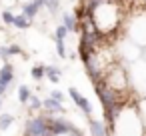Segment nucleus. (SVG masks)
<instances>
[{
	"instance_id": "1",
	"label": "nucleus",
	"mask_w": 146,
	"mask_h": 136,
	"mask_svg": "<svg viewBox=\"0 0 146 136\" xmlns=\"http://www.w3.org/2000/svg\"><path fill=\"white\" fill-rule=\"evenodd\" d=\"M48 128L52 132V136H64V134H72L74 126L64 120V118H48Z\"/></svg>"
},
{
	"instance_id": "3",
	"label": "nucleus",
	"mask_w": 146,
	"mask_h": 136,
	"mask_svg": "<svg viewBox=\"0 0 146 136\" xmlns=\"http://www.w3.org/2000/svg\"><path fill=\"white\" fill-rule=\"evenodd\" d=\"M12 82H14V68H12V64L6 62L2 68H0V96L6 92V88Z\"/></svg>"
},
{
	"instance_id": "20",
	"label": "nucleus",
	"mask_w": 146,
	"mask_h": 136,
	"mask_svg": "<svg viewBox=\"0 0 146 136\" xmlns=\"http://www.w3.org/2000/svg\"><path fill=\"white\" fill-rule=\"evenodd\" d=\"M0 106H2V96H0Z\"/></svg>"
},
{
	"instance_id": "5",
	"label": "nucleus",
	"mask_w": 146,
	"mask_h": 136,
	"mask_svg": "<svg viewBox=\"0 0 146 136\" xmlns=\"http://www.w3.org/2000/svg\"><path fill=\"white\" fill-rule=\"evenodd\" d=\"M88 128H90V134L92 136H108V128L100 120H90V126Z\"/></svg>"
},
{
	"instance_id": "6",
	"label": "nucleus",
	"mask_w": 146,
	"mask_h": 136,
	"mask_svg": "<svg viewBox=\"0 0 146 136\" xmlns=\"http://www.w3.org/2000/svg\"><path fill=\"white\" fill-rule=\"evenodd\" d=\"M42 106H44L48 112H54V114H56V112H60V114H62V112H66V110L62 108V102H56L54 98H46V100L42 102Z\"/></svg>"
},
{
	"instance_id": "8",
	"label": "nucleus",
	"mask_w": 146,
	"mask_h": 136,
	"mask_svg": "<svg viewBox=\"0 0 146 136\" xmlns=\"http://www.w3.org/2000/svg\"><path fill=\"white\" fill-rule=\"evenodd\" d=\"M46 76H48V80L52 82V84H56V82H60V76H62V70L58 68V66H46Z\"/></svg>"
},
{
	"instance_id": "2",
	"label": "nucleus",
	"mask_w": 146,
	"mask_h": 136,
	"mask_svg": "<svg viewBox=\"0 0 146 136\" xmlns=\"http://www.w3.org/2000/svg\"><path fill=\"white\" fill-rule=\"evenodd\" d=\"M68 94H70V98L74 100V104H76V106H78V108L84 112V116H90V114H92L90 100H88V98H84V96H82V94H80V92H78L74 86H70V88H68Z\"/></svg>"
},
{
	"instance_id": "14",
	"label": "nucleus",
	"mask_w": 146,
	"mask_h": 136,
	"mask_svg": "<svg viewBox=\"0 0 146 136\" xmlns=\"http://www.w3.org/2000/svg\"><path fill=\"white\" fill-rule=\"evenodd\" d=\"M66 34H68V28H66L64 24H58L56 30H54V40H64Z\"/></svg>"
},
{
	"instance_id": "10",
	"label": "nucleus",
	"mask_w": 146,
	"mask_h": 136,
	"mask_svg": "<svg viewBox=\"0 0 146 136\" xmlns=\"http://www.w3.org/2000/svg\"><path fill=\"white\" fill-rule=\"evenodd\" d=\"M14 122V116L12 114H0V130H8L10 128V124Z\"/></svg>"
},
{
	"instance_id": "18",
	"label": "nucleus",
	"mask_w": 146,
	"mask_h": 136,
	"mask_svg": "<svg viewBox=\"0 0 146 136\" xmlns=\"http://www.w3.org/2000/svg\"><path fill=\"white\" fill-rule=\"evenodd\" d=\"M50 98H54L56 102H64V94H62L60 90H52V92H50Z\"/></svg>"
},
{
	"instance_id": "17",
	"label": "nucleus",
	"mask_w": 146,
	"mask_h": 136,
	"mask_svg": "<svg viewBox=\"0 0 146 136\" xmlns=\"http://www.w3.org/2000/svg\"><path fill=\"white\" fill-rule=\"evenodd\" d=\"M18 54H22V48L20 46H16V44L8 46V56H18Z\"/></svg>"
},
{
	"instance_id": "12",
	"label": "nucleus",
	"mask_w": 146,
	"mask_h": 136,
	"mask_svg": "<svg viewBox=\"0 0 146 136\" xmlns=\"http://www.w3.org/2000/svg\"><path fill=\"white\" fill-rule=\"evenodd\" d=\"M30 74H32L34 80H42L44 74H46V66H44V64H36V66L30 70Z\"/></svg>"
},
{
	"instance_id": "19",
	"label": "nucleus",
	"mask_w": 146,
	"mask_h": 136,
	"mask_svg": "<svg viewBox=\"0 0 146 136\" xmlns=\"http://www.w3.org/2000/svg\"><path fill=\"white\" fill-rule=\"evenodd\" d=\"M28 102H30V108H34V110H36V108H40V106H42V100H40V98H38V96H32V98H30V100H28Z\"/></svg>"
},
{
	"instance_id": "4",
	"label": "nucleus",
	"mask_w": 146,
	"mask_h": 136,
	"mask_svg": "<svg viewBox=\"0 0 146 136\" xmlns=\"http://www.w3.org/2000/svg\"><path fill=\"white\" fill-rule=\"evenodd\" d=\"M38 10H40V6H38V4L34 2V0H32V2H24V4H22V14H24V16H26V18L30 20V22H32V20L36 18Z\"/></svg>"
},
{
	"instance_id": "7",
	"label": "nucleus",
	"mask_w": 146,
	"mask_h": 136,
	"mask_svg": "<svg viewBox=\"0 0 146 136\" xmlns=\"http://www.w3.org/2000/svg\"><path fill=\"white\" fill-rule=\"evenodd\" d=\"M62 24L68 28V32H74L76 28H78V20H76V16L74 14H62Z\"/></svg>"
},
{
	"instance_id": "16",
	"label": "nucleus",
	"mask_w": 146,
	"mask_h": 136,
	"mask_svg": "<svg viewBox=\"0 0 146 136\" xmlns=\"http://www.w3.org/2000/svg\"><path fill=\"white\" fill-rule=\"evenodd\" d=\"M56 54L60 58L66 56V44H64V40H56Z\"/></svg>"
},
{
	"instance_id": "11",
	"label": "nucleus",
	"mask_w": 146,
	"mask_h": 136,
	"mask_svg": "<svg viewBox=\"0 0 146 136\" xmlns=\"http://www.w3.org/2000/svg\"><path fill=\"white\" fill-rule=\"evenodd\" d=\"M14 26H16V28H20V30H26V28L30 26V20H28V18H26V16H24V14L20 12V14H16Z\"/></svg>"
},
{
	"instance_id": "15",
	"label": "nucleus",
	"mask_w": 146,
	"mask_h": 136,
	"mask_svg": "<svg viewBox=\"0 0 146 136\" xmlns=\"http://www.w3.org/2000/svg\"><path fill=\"white\" fill-rule=\"evenodd\" d=\"M44 8L48 12H56L60 8V0H44Z\"/></svg>"
},
{
	"instance_id": "9",
	"label": "nucleus",
	"mask_w": 146,
	"mask_h": 136,
	"mask_svg": "<svg viewBox=\"0 0 146 136\" xmlns=\"http://www.w3.org/2000/svg\"><path fill=\"white\" fill-rule=\"evenodd\" d=\"M30 98H32V92H30V88H28L26 84H22V86L18 88V100H20L22 104H26Z\"/></svg>"
},
{
	"instance_id": "13",
	"label": "nucleus",
	"mask_w": 146,
	"mask_h": 136,
	"mask_svg": "<svg viewBox=\"0 0 146 136\" xmlns=\"http://www.w3.org/2000/svg\"><path fill=\"white\" fill-rule=\"evenodd\" d=\"M0 18H2V22H4V24H8V26H14L16 14H14L12 10H8V8H6V10H4L2 14H0Z\"/></svg>"
}]
</instances>
